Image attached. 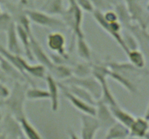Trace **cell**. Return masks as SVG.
<instances>
[{
	"instance_id": "cell-1",
	"label": "cell",
	"mask_w": 149,
	"mask_h": 139,
	"mask_svg": "<svg viewBox=\"0 0 149 139\" xmlns=\"http://www.w3.org/2000/svg\"><path fill=\"white\" fill-rule=\"evenodd\" d=\"M0 52L5 57L4 59H7L15 67L17 68L26 76L29 77V75H31L40 79H45L46 77V68L43 65L40 64L38 65L30 64L20 55L10 53L7 49H4L1 47H0Z\"/></svg>"
},
{
	"instance_id": "cell-2",
	"label": "cell",
	"mask_w": 149,
	"mask_h": 139,
	"mask_svg": "<svg viewBox=\"0 0 149 139\" xmlns=\"http://www.w3.org/2000/svg\"><path fill=\"white\" fill-rule=\"evenodd\" d=\"M27 87L23 83L15 81L12 92L4 103L10 110L11 115L18 120L21 117H26L24 111V104L26 99V91Z\"/></svg>"
},
{
	"instance_id": "cell-3",
	"label": "cell",
	"mask_w": 149,
	"mask_h": 139,
	"mask_svg": "<svg viewBox=\"0 0 149 139\" xmlns=\"http://www.w3.org/2000/svg\"><path fill=\"white\" fill-rule=\"evenodd\" d=\"M68 6L66 10H64L61 16L63 22L65 27H68L74 34L75 38H84V33L82 30L83 12L79 7L75 0H68Z\"/></svg>"
},
{
	"instance_id": "cell-4",
	"label": "cell",
	"mask_w": 149,
	"mask_h": 139,
	"mask_svg": "<svg viewBox=\"0 0 149 139\" xmlns=\"http://www.w3.org/2000/svg\"><path fill=\"white\" fill-rule=\"evenodd\" d=\"M93 13L95 20L98 23L99 25L116 41V43L120 46V47L123 49L124 52L127 54L129 51L127 49L125 42H124L123 36L121 33L122 25L119 23V20L114 22L106 21L103 17V13L99 10H95Z\"/></svg>"
},
{
	"instance_id": "cell-5",
	"label": "cell",
	"mask_w": 149,
	"mask_h": 139,
	"mask_svg": "<svg viewBox=\"0 0 149 139\" xmlns=\"http://www.w3.org/2000/svg\"><path fill=\"white\" fill-rule=\"evenodd\" d=\"M63 84H72V85H78L81 88H84L86 91L92 94L96 101L99 100L101 97V87L98 81L93 77H84V78H79V77L71 75L70 78L61 81Z\"/></svg>"
},
{
	"instance_id": "cell-6",
	"label": "cell",
	"mask_w": 149,
	"mask_h": 139,
	"mask_svg": "<svg viewBox=\"0 0 149 139\" xmlns=\"http://www.w3.org/2000/svg\"><path fill=\"white\" fill-rule=\"evenodd\" d=\"M25 13L28 16L31 22L39 25L51 28H65V25L62 20L56 18L54 16L50 15L42 11L27 10Z\"/></svg>"
},
{
	"instance_id": "cell-7",
	"label": "cell",
	"mask_w": 149,
	"mask_h": 139,
	"mask_svg": "<svg viewBox=\"0 0 149 139\" xmlns=\"http://www.w3.org/2000/svg\"><path fill=\"white\" fill-rule=\"evenodd\" d=\"M126 8L131 17V20L135 24L138 25L143 29L148 30V15L144 11L142 6L138 3V0H125Z\"/></svg>"
},
{
	"instance_id": "cell-8",
	"label": "cell",
	"mask_w": 149,
	"mask_h": 139,
	"mask_svg": "<svg viewBox=\"0 0 149 139\" xmlns=\"http://www.w3.org/2000/svg\"><path fill=\"white\" fill-rule=\"evenodd\" d=\"M29 39H30L31 49L33 58H35L40 65H43L46 69L49 70L52 74L56 68L57 64L54 63L51 58L45 53L43 48L35 39L32 33L29 34Z\"/></svg>"
},
{
	"instance_id": "cell-9",
	"label": "cell",
	"mask_w": 149,
	"mask_h": 139,
	"mask_svg": "<svg viewBox=\"0 0 149 139\" xmlns=\"http://www.w3.org/2000/svg\"><path fill=\"white\" fill-rule=\"evenodd\" d=\"M81 139H95L96 133L100 128V125L95 116L81 114Z\"/></svg>"
},
{
	"instance_id": "cell-10",
	"label": "cell",
	"mask_w": 149,
	"mask_h": 139,
	"mask_svg": "<svg viewBox=\"0 0 149 139\" xmlns=\"http://www.w3.org/2000/svg\"><path fill=\"white\" fill-rule=\"evenodd\" d=\"M47 43L52 52H55L57 55L64 59H68V54L65 49V38L62 33L55 31L49 33Z\"/></svg>"
},
{
	"instance_id": "cell-11",
	"label": "cell",
	"mask_w": 149,
	"mask_h": 139,
	"mask_svg": "<svg viewBox=\"0 0 149 139\" xmlns=\"http://www.w3.org/2000/svg\"><path fill=\"white\" fill-rule=\"evenodd\" d=\"M58 85H59L60 89L61 90V91H62L63 94V96H65V98H66V99L71 103V105L74 106L77 110L81 111L82 114L95 116V106L92 105V104L86 102L84 100L81 99V98H78V97L73 95L71 93H70L69 91H67L60 82H58Z\"/></svg>"
},
{
	"instance_id": "cell-12",
	"label": "cell",
	"mask_w": 149,
	"mask_h": 139,
	"mask_svg": "<svg viewBox=\"0 0 149 139\" xmlns=\"http://www.w3.org/2000/svg\"><path fill=\"white\" fill-rule=\"evenodd\" d=\"M95 108V117L100 122V127H103L108 129L116 122L109 106L106 105L101 100L99 99L96 101Z\"/></svg>"
},
{
	"instance_id": "cell-13",
	"label": "cell",
	"mask_w": 149,
	"mask_h": 139,
	"mask_svg": "<svg viewBox=\"0 0 149 139\" xmlns=\"http://www.w3.org/2000/svg\"><path fill=\"white\" fill-rule=\"evenodd\" d=\"M148 120L144 117H135L129 127V136L139 139H148Z\"/></svg>"
},
{
	"instance_id": "cell-14",
	"label": "cell",
	"mask_w": 149,
	"mask_h": 139,
	"mask_svg": "<svg viewBox=\"0 0 149 139\" xmlns=\"http://www.w3.org/2000/svg\"><path fill=\"white\" fill-rule=\"evenodd\" d=\"M49 99L51 102V109L53 111H57L59 108V85L58 82L52 75H46L45 77Z\"/></svg>"
},
{
	"instance_id": "cell-15",
	"label": "cell",
	"mask_w": 149,
	"mask_h": 139,
	"mask_svg": "<svg viewBox=\"0 0 149 139\" xmlns=\"http://www.w3.org/2000/svg\"><path fill=\"white\" fill-rule=\"evenodd\" d=\"M7 49L9 52L14 54L20 55L21 52V47L20 45L18 36L16 31V25L14 22L11 23L7 29Z\"/></svg>"
},
{
	"instance_id": "cell-16",
	"label": "cell",
	"mask_w": 149,
	"mask_h": 139,
	"mask_svg": "<svg viewBox=\"0 0 149 139\" xmlns=\"http://www.w3.org/2000/svg\"><path fill=\"white\" fill-rule=\"evenodd\" d=\"M129 134V127L116 121L108 128L105 139H125Z\"/></svg>"
},
{
	"instance_id": "cell-17",
	"label": "cell",
	"mask_w": 149,
	"mask_h": 139,
	"mask_svg": "<svg viewBox=\"0 0 149 139\" xmlns=\"http://www.w3.org/2000/svg\"><path fill=\"white\" fill-rule=\"evenodd\" d=\"M61 83V82H60ZM63 85V86L68 91L74 95L75 96L78 97V98H81V99L84 100L86 102L89 103V104H92V105L95 106L96 104V100L95 99L94 97L92 96L90 93L88 91H86L84 88H81V87L78 86L76 85H72V84H63L61 83Z\"/></svg>"
},
{
	"instance_id": "cell-18",
	"label": "cell",
	"mask_w": 149,
	"mask_h": 139,
	"mask_svg": "<svg viewBox=\"0 0 149 139\" xmlns=\"http://www.w3.org/2000/svg\"><path fill=\"white\" fill-rule=\"evenodd\" d=\"M109 109L116 121L122 123V125L127 126V127L130 126L133 120H135V117L132 114L127 112L126 110L123 109L119 104L109 107Z\"/></svg>"
},
{
	"instance_id": "cell-19",
	"label": "cell",
	"mask_w": 149,
	"mask_h": 139,
	"mask_svg": "<svg viewBox=\"0 0 149 139\" xmlns=\"http://www.w3.org/2000/svg\"><path fill=\"white\" fill-rule=\"evenodd\" d=\"M16 25V31H17V36H18L19 41L21 43L23 49L24 50L25 53H26V56H27L28 59L30 61H33L34 59L33 54H32L31 49V43H30V39H29V33H31V32H27L23 28L19 25Z\"/></svg>"
},
{
	"instance_id": "cell-20",
	"label": "cell",
	"mask_w": 149,
	"mask_h": 139,
	"mask_svg": "<svg viewBox=\"0 0 149 139\" xmlns=\"http://www.w3.org/2000/svg\"><path fill=\"white\" fill-rule=\"evenodd\" d=\"M17 121L20 124L22 133L26 136V139H42L39 132L28 120L26 117H21Z\"/></svg>"
},
{
	"instance_id": "cell-21",
	"label": "cell",
	"mask_w": 149,
	"mask_h": 139,
	"mask_svg": "<svg viewBox=\"0 0 149 139\" xmlns=\"http://www.w3.org/2000/svg\"><path fill=\"white\" fill-rule=\"evenodd\" d=\"M42 11L50 14H61L64 11L63 0H47L42 7Z\"/></svg>"
},
{
	"instance_id": "cell-22",
	"label": "cell",
	"mask_w": 149,
	"mask_h": 139,
	"mask_svg": "<svg viewBox=\"0 0 149 139\" xmlns=\"http://www.w3.org/2000/svg\"><path fill=\"white\" fill-rule=\"evenodd\" d=\"M76 45L79 56L87 62H90L91 59V49L88 43L84 40V38H76Z\"/></svg>"
},
{
	"instance_id": "cell-23",
	"label": "cell",
	"mask_w": 149,
	"mask_h": 139,
	"mask_svg": "<svg viewBox=\"0 0 149 139\" xmlns=\"http://www.w3.org/2000/svg\"><path fill=\"white\" fill-rule=\"evenodd\" d=\"M130 62L139 69H143L146 65V59L144 54L138 49L130 50L127 54Z\"/></svg>"
},
{
	"instance_id": "cell-24",
	"label": "cell",
	"mask_w": 149,
	"mask_h": 139,
	"mask_svg": "<svg viewBox=\"0 0 149 139\" xmlns=\"http://www.w3.org/2000/svg\"><path fill=\"white\" fill-rule=\"evenodd\" d=\"M26 99L29 100H43L49 99V94L47 90L42 88L32 87L26 89Z\"/></svg>"
},
{
	"instance_id": "cell-25",
	"label": "cell",
	"mask_w": 149,
	"mask_h": 139,
	"mask_svg": "<svg viewBox=\"0 0 149 139\" xmlns=\"http://www.w3.org/2000/svg\"><path fill=\"white\" fill-rule=\"evenodd\" d=\"M72 75L79 78H84L92 74V65L88 63L78 64L74 68L71 69Z\"/></svg>"
},
{
	"instance_id": "cell-26",
	"label": "cell",
	"mask_w": 149,
	"mask_h": 139,
	"mask_svg": "<svg viewBox=\"0 0 149 139\" xmlns=\"http://www.w3.org/2000/svg\"><path fill=\"white\" fill-rule=\"evenodd\" d=\"M95 10L100 12L111 10L114 5V0H90Z\"/></svg>"
},
{
	"instance_id": "cell-27",
	"label": "cell",
	"mask_w": 149,
	"mask_h": 139,
	"mask_svg": "<svg viewBox=\"0 0 149 139\" xmlns=\"http://www.w3.org/2000/svg\"><path fill=\"white\" fill-rule=\"evenodd\" d=\"M75 1L81 10H84L87 12H93L95 10L94 7L90 0H75Z\"/></svg>"
},
{
	"instance_id": "cell-28",
	"label": "cell",
	"mask_w": 149,
	"mask_h": 139,
	"mask_svg": "<svg viewBox=\"0 0 149 139\" xmlns=\"http://www.w3.org/2000/svg\"><path fill=\"white\" fill-rule=\"evenodd\" d=\"M10 94V91L9 90V88L5 85L0 83V98L6 99L9 96Z\"/></svg>"
},
{
	"instance_id": "cell-29",
	"label": "cell",
	"mask_w": 149,
	"mask_h": 139,
	"mask_svg": "<svg viewBox=\"0 0 149 139\" xmlns=\"http://www.w3.org/2000/svg\"><path fill=\"white\" fill-rule=\"evenodd\" d=\"M68 134H69V138L70 139H81L79 138V136L74 133V130H68Z\"/></svg>"
},
{
	"instance_id": "cell-30",
	"label": "cell",
	"mask_w": 149,
	"mask_h": 139,
	"mask_svg": "<svg viewBox=\"0 0 149 139\" xmlns=\"http://www.w3.org/2000/svg\"><path fill=\"white\" fill-rule=\"evenodd\" d=\"M0 139H7L4 135H0Z\"/></svg>"
},
{
	"instance_id": "cell-31",
	"label": "cell",
	"mask_w": 149,
	"mask_h": 139,
	"mask_svg": "<svg viewBox=\"0 0 149 139\" xmlns=\"http://www.w3.org/2000/svg\"><path fill=\"white\" fill-rule=\"evenodd\" d=\"M0 12H1V9H0Z\"/></svg>"
},
{
	"instance_id": "cell-32",
	"label": "cell",
	"mask_w": 149,
	"mask_h": 139,
	"mask_svg": "<svg viewBox=\"0 0 149 139\" xmlns=\"http://www.w3.org/2000/svg\"><path fill=\"white\" fill-rule=\"evenodd\" d=\"M125 139H126V138H125Z\"/></svg>"
}]
</instances>
